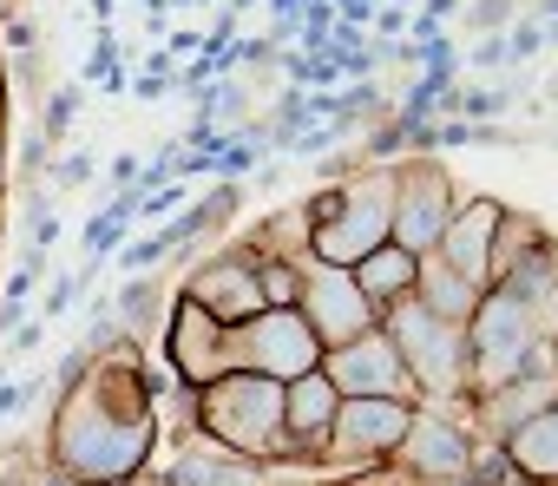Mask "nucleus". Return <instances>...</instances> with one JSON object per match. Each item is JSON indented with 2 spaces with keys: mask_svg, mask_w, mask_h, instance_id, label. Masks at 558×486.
Here are the masks:
<instances>
[{
  "mask_svg": "<svg viewBox=\"0 0 558 486\" xmlns=\"http://www.w3.org/2000/svg\"><path fill=\"white\" fill-rule=\"evenodd\" d=\"M158 460V414L125 421L112 414L86 381L53 401L47 421V466L66 473L73 486H132Z\"/></svg>",
  "mask_w": 558,
  "mask_h": 486,
  "instance_id": "1",
  "label": "nucleus"
},
{
  "mask_svg": "<svg viewBox=\"0 0 558 486\" xmlns=\"http://www.w3.org/2000/svg\"><path fill=\"white\" fill-rule=\"evenodd\" d=\"M303 204H310V264L355 270L395 230V165H362L342 184L310 191Z\"/></svg>",
  "mask_w": 558,
  "mask_h": 486,
  "instance_id": "2",
  "label": "nucleus"
},
{
  "mask_svg": "<svg viewBox=\"0 0 558 486\" xmlns=\"http://www.w3.org/2000/svg\"><path fill=\"white\" fill-rule=\"evenodd\" d=\"M197 434L250 466H290V440H283V381L263 375H217L210 388H197Z\"/></svg>",
  "mask_w": 558,
  "mask_h": 486,
  "instance_id": "3",
  "label": "nucleus"
},
{
  "mask_svg": "<svg viewBox=\"0 0 558 486\" xmlns=\"http://www.w3.org/2000/svg\"><path fill=\"white\" fill-rule=\"evenodd\" d=\"M460 349H466V394L480 401V394L506 388L512 375H525L545 355V336L512 290H486L460 329Z\"/></svg>",
  "mask_w": 558,
  "mask_h": 486,
  "instance_id": "4",
  "label": "nucleus"
},
{
  "mask_svg": "<svg viewBox=\"0 0 558 486\" xmlns=\"http://www.w3.org/2000/svg\"><path fill=\"white\" fill-rule=\"evenodd\" d=\"M381 336L395 342V355H401V368H408L421 408H453V401L466 394V349H460V329L434 323L414 296H401V303L381 309Z\"/></svg>",
  "mask_w": 558,
  "mask_h": 486,
  "instance_id": "5",
  "label": "nucleus"
},
{
  "mask_svg": "<svg viewBox=\"0 0 558 486\" xmlns=\"http://www.w3.org/2000/svg\"><path fill=\"white\" fill-rule=\"evenodd\" d=\"M453 204H460V184L440 158H401L395 165V230H388V243L408 257H434L447 223H453Z\"/></svg>",
  "mask_w": 558,
  "mask_h": 486,
  "instance_id": "6",
  "label": "nucleus"
},
{
  "mask_svg": "<svg viewBox=\"0 0 558 486\" xmlns=\"http://www.w3.org/2000/svg\"><path fill=\"white\" fill-rule=\"evenodd\" d=\"M230 368L243 375H263V381H296V375H316L323 368V342L310 336V323L296 309H256L250 323L230 329Z\"/></svg>",
  "mask_w": 558,
  "mask_h": 486,
  "instance_id": "7",
  "label": "nucleus"
},
{
  "mask_svg": "<svg viewBox=\"0 0 558 486\" xmlns=\"http://www.w3.org/2000/svg\"><path fill=\"white\" fill-rule=\"evenodd\" d=\"M414 421V401H342L336 427H329V447H323V479L329 473H362V466H388L401 434Z\"/></svg>",
  "mask_w": 558,
  "mask_h": 486,
  "instance_id": "8",
  "label": "nucleus"
},
{
  "mask_svg": "<svg viewBox=\"0 0 558 486\" xmlns=\"http://www.w3.org/2000/svg\"><path fill=\"white\" fill-rule=\"evenodd\" d=\"M473 447L480 440H473V427L453 408H414V421H408V434H401V447H395L388 466L408 486H460Z\"/></svg>",
  "mask_w": 558,
  "mask_h": 486,
  "instance_id": "9",
  "label": "nucleus"
},
{
  "mask_svg": "<svg viewBox=\"0 0 558 486\" xmlns=\"http://www.w3.org/2000/svg\"><path fill=\"white\" fill-rule=\"evenodd\" d=\"M230 329L217 323V316H204L191 296H171V309H165V329H158V362L197 394V388H210L217 375H230Z\"/></svg>",
  "mask_w": 558,
  "mask_h": 486,
  "instance_id": "10",
  "label": "nucleus"
},
{
  "mask_svg": "<svg viewBox=\"0 0 558 486\" xmlns=\"http://www.w3.org/2000/svg\"><path fill=\"white\" fill-rule=\"evenodd\" d=\"M296 316L310 323V336L323 342V355L342 349V342H355V336H368V329L381 323V309L355 290V277H349V270H329V264H303Z\"/></svg>",
  "mask_w": 558,
  "mask_h": 486,
  "instance_id": "11",
  "label": "nucleus"
},
{
  "mask_svg": "<svg viewBox=\"0 0 558 486\" xmlns=\"http://www.w3.org/2000/svg\"><path fill=\"white\" fill-rule=\"evenodd\" d=\"M323 375L336 381L342 401H375V394H381V401H414V408H421V394H414V381H408L395 342L381 336V323H375L368 336L329 349V355H323Z\"/></svg>",
  "mask_w": 558,
  "mask_h": 486,
  "instance_id": "12",
  "label": "nucleus"
},
{
  "mask_svg": "<svg viewBox=\"0 0 558 486\" xmlns=\"http://www.w3.org/2000/svg\"><path fill=\"white\" fill-rule=\"evenodd\" d=\"M178 296H191L204 316H217L223 329H236V323H250V316L263 309V290H256V257L243 251V243L204 251V257L191 264V277H184V290H178Z\"/></svg>",
  "mask_w": 558,
  "mask_h": 486,
  "instance_id": "13",
  "label": "nucleus"
},
{
  "mask_svg": "<svg viewBox=\"0 0 558 486\" xmlns=\"http://www.w3.org/2000/svg\"><path fill=\"white\" fill-rule=\"evenodd\" d=\"M551 401H558V375H551V362L538 355L525 375H512L506 388H493V394H480V401L466 408V414H473V440H493V447H499V440H512L525 421H538Z\"/></svg>",
  "mask_w": 558,
  "mask_h": 486,
  "instance_id": "14",
  "label": "nucleus"
},
{
  "mask_svg": "<svg viewBox=\"0 0 558 486\" xmlns=\"http://www.w3.org/2000/svg\"><path fill=\"white\" fill-rule=\"evenodd\" d=\"M342 414V394L336 381L316 368V375H296L283 388V440H290V466H316L323 473V447H329V427Z\"/></svg>",
  "mask_w": 558,
  "mask_h": 486,
  "instance_id": "15",
  "label": "nucleus"
},
{
  "mask_svg": "<svg viewBox=\"0 0 558 486\" xmlns=\"http://www.w3.org/2000/svg\"><path fill=\"white\" fill-rule=\"evenodd\" d=\"M499 217H506V197H493V191L460 197V204H453V223H447V236H440V251H434V257H440L453 277H466L473 290H493L486 264H493V230H499Z\"/></svg>",
  "mask_w": 558,
  "mask_h": 486,
  "instance_id": "16",
  "label": "nucleus"
},
{
  "mask_svg": "<svg viewBox=\"0 0 558 486\" xmlns=\"http://www.w3.org/2000/svg\"><path fill=\"white\" fill-rule=\"evenodd\" d=\"M165 479H171V486H256V479H263V466H250V460H236V453L210 447L204 434H191V440L178 447V460L165 466Z\"/></svg>",
  "mask_w": 558,
  "mask_h": 486,
  "instance_id": "17",
  "label": "nucleus"
},
{
  "mask_svg": "<svg viewBox=\"0 0 558 486\" xmlns=\"http://www.w3.org/2000/svg\"><path fill=\"white\" fill-rule=\"evenodd\" d=\"M486 290H473L466 277H453L440 257H421L414 264V303L434 316V323H447V329H466V316H473V303H480Z\"/></svg>",
  "mask_w": 558,
  "mask_h": 486,
  "instance_id": "18",
  "label": "nucleus"
},
{
  "mask_svg": "<svg viewBox=\"0 0 558 486\" xmlns=\"http://www.w3.org/2000/svg\"><path fill=\"white\" fill-rule=\"evenodd\" d=\"M165 309H171V296H165V277H158V270H151V277H125L119 296H112V316H119V329H125L132 349H158Z\"/></svg>",
  "mask_w": 558,
  "mask_h": 486,
  "instance_id": "19",
  "label": "nucleus"
},
{
  "mask_svg": "<svg viewBox=\"0 0 558 486\" xmlns=\"http://www.w3.org/2000/svg\"><path fill=\"white\" fill-rule=\"evenodd\" d=\"M243 251L250 257H283V264H310V204L290 197V204H276L250 236H243Z\"/></svg>",
  "mask_w": 558,
  "mask_h": 486,
  "instance_id": "20",
  "label": "nucleus"
},
{
  "mask_svg": "<svg viewBox=\"0 0 558 486\" xmlns=\"http://www.w3.org/2000/svg\"><path fill=\"white\" fill-rule=\"evenodd\" d=\"M499 447H506V460H512L519 479H532V486H558V401H551L538 421H525L512 440H499Z\"/></svg>",
  "mask_w": 558,
  "mask_h": 486,
  "instance_id": "21",
  "label": "nucleus"
},
{
  "mask_svg": "<svg viewBox=\"0 0 558 486\" xmlns=\"http://www.w3.org/2000/svg\"><path fill=\"white\" fill-rule=\"evenodd\" d=\"M538 251H551V230H545L532 210H512V204H506V217H499V230H493V264H486L493 290H499L525 257H538Z\"/></svg>",
  "mask_w": 558,
  "mask_h": 486,
  "instance_id": "22",
  "label": "nucleus"
},
{
  "mask_svg": "<svg viewBox=\"0 0 558 486\" xmlns=\"http://www.w3.org/2000/svg\"><path fill=\"white\" fill-rule=\"evenodd\" d=\"M414 264H421V257H408V251H395V243H381V251H368L349 277H355V290H362L375 309H388V303L414 296Z\"/></svg>",
  "mask_w": 558,
  "mask_h": 486,
  "instance_id": "23",
  "label": "nucleus"
},
{
  "mask_svg": "<svg viewBox=\"0 0 558 486\" xmlns=\"http://www.w3.org/2000/svg\"><path fill=\"white\" fill-rule=\"evenodd\" d=\"M256 290H263V309H296V296H303V264L256 257Z\"/></svg>",
  "mask_w": 558,
  "mask_h": 486,
  "instance_id": "24",
  "label": "nucleus"
},
{
  "mask_svg": "<svg viewBox=\"0 0 558 486\" xmlns=\"http://www.w3.org/2000/svg\"><path fill=\"white\" fill-rule=\"evenodd\" d=\"M512 106H519V86H460L453 93V119H466V125H493Z\"/></svg>",
  "mask_w": 558,
  "mask_h": 486,
  "instance_id": "25",
  "label": "nucleus"
},
{
  "mask_svg": "<svg viewBox=\"0 0 558 486\" xmlns=\"http://www.w3.org/2000/svg\"><path fill=\"white\" fill-rule=\"evenodd\" d=\"M80 106H86V86H60V93H47V106H40V138L60 151L66 145V132H73V119H80Z\"/></svg>",
  "mask_w": 558,
  "mask_h": 486,
  "instance_id": "26",
  "label": "nucleus"
},
{
  "mask_svg": "<svg viewBox=\"0 0 558 486\" xmlns=\"http://www.w3.org/2000/svg\"><path fill=\"white\" fill-rule=\"evenodd\" d=\"M8 86L21 106H47V47L34 53H8Z\"/></svg>",
  "mask_w": 558,
  "mask_h": 486,
  "instance_id": "27",
  "label": "nucleus"
},
{
  "mask_svg": "<svg viewBox=\"0 0 558 486\" xmlns=\"http://www.w3.org/2000/svg\"><path fill=\"white\" fill-rule=\"evenodd\" d=\"M512 479H519V473H512L506 447H493V440H480L473 460H466V473H460V486H512Z\"/></svg>",
  "mask_w": 558,
  "mask_h": 486,
  "instance_id": "28",
  "label": "nucleus"
},
{
  "mask_svg": "<svg viewBox=\"0 0 558 486\" xmlns=\"http://www.w3.org/2000/svg\"><path fill=\"white\" fill-rule=\"evenodd\" d=\"M80 296H86V290H80V277H73V270H60V277H53V283L40 290V309H34V316H40V323L53 329L60 316H73V309H80Z\"/></svg>",
  "mask_w": 558,
  "mask_h": 486,
  "instance_id": "29",
  "label": "nucleus"
},
{
  "mask_svg": "<svg viewBox=\"0 0 558 486\" xmlns=\"http://www.w3.org/2000/svg\"><path fill=\"white\" fill-rule=\"evenodd\" d=\"M47 178H53V191H60V197H66V191H86V184L99 178V158H93V151H66V158H53V171H47Z\"/></svg>",
  "mask_w": 558,
  "mask_h": 486,
  "instance_id": "30",
  "label": "nucleus"
},
{
  "mask_svg": "<svg viewBox=\"0 0 558 486\" xmlns=\"http://www.w3.org/2000/svg\"><path fill=\"white\" fill-rule=\"evenodd\" d=\"M525 309H532V323H538V336L551 342V336H558V264H551V277H545V283H538V290L525 296Z\"/></svg>",
  "mask_w": 558,
  "mask_h": 486,
  "instance_id": "31",
  "label": "nucleus"
},
{
  "mask_svg": "<svg viewBox=\"0 0 558 486\" xmlns=\"http://www.w3.org/2000/svg\"><path fill=\"white\" fill-rule=\"evenodd\" d=\"M47 171H53V145L27 125V132H21V184H40Z\"/></svg>",
  "mask_w": 558,
  "mask_h": 486,
  "instance_id": "32",
  "label": "nucleus"
},
{
  "mask_svg": "<svg viewBox=\"0 0 558 486\" xmlns=\"http://www.w3.org/2000/svg\"><path fill=\"white\" fill-rule=\"evenodd\" d=\"M473 34H506L512 21H519V0H473Z\"/></svg>",
  "mask_w": 558,
  "mask_h": 486,
  "instance_id": "33",
  "label": "nucleus"
},
{
  "mask_svg": "<svg viewBox=\"0 0 558 486\" xmlns=\"http://www.w3.org/2000/svg\"><path fill=\"white\" fill-rule=\"evenodd\" d=\"M40 342H47V323H40V316H27L21 329H8V349H0V362L14 368V362H27V355H34Z\"/></svg>",
  "mask_w": 558,
  "mask_h": 486,
  "instance_id": "34",
  "label": "nucleus"
},
{
  "mask_svg": "<svg viewBox=\"0 0 558 486\" xmlns=\"http://www.w3.org/2000/svg\"><path fill=\"white\" fill-rule=\"evenodd\" d=\"M408 21H414V14H408V8H395V0H381V8L368 14V27L381 34V47H395V40L408 34Z\"/></svg>",
  "mask_w": 558,
  "mask_h": 486,
  "instance_id": "35",
  "label": "nucleus"
},
{
  "mask_svg": "<svg viewBox=\"0 0 558 486\" xmlns=\"http://www.w3.org/2000/svg\"><path fill=\"white\" fill-rule=\"evenodd\" d=\"M323 486H408L395 466H362V473H329Z\"/></svg>",
  "mask_w": 558,
  "mask_h": 486,
  "instance_id": "36",
  "label": "nucleus"
},
{
  "mask_svg": "<svg viewBox=\"0 0 558 486\" xmlns=\"http://www.w3.org/2000/svg\"><path fill=\"white\" fill-rule=\"evenodd\" d=\"M466 66H512V60H506V34H480V40L466 47Z\"/></svg>",
  "mask_w": 558,
  "mask_h": 486,
  "instance_id": "37",
  "label": "nucleus"
},
{
  "mask_svg": "<svg viewBox=\"0 0 558 486\" xmlns=\"http://www.w3.org/2000/svg\"><path fill=\"white\" fill-rule=\"evenodd\" d=\"M171 93H178V80H158V73H132V99L158 106V99H171Z\"/></svg>",
  "mask_w": 558,
  "mask_h": 486,
  "instance_id": "38",
  "label": "nucleus"
},
{
  "mask_svg": "<svg viewBox=\"0 0 558 486\" xmlns=\"http://www.w3.org/2000/svg\"><path fill=\"white\" fill-rule=\"evenodd\" d=\"M138 171H145V165H138L132 151H119V158H112V184H119V191H132V184H138Z\"/></svg>",
  "mask_w": 558,
  "mask_h": 486,
  "instance_id": "39",
  "label": "nucleus"
},
{
  "mask_svg": "<svg viewBox=\"0 0 558 486\" xmlns=\"http://www.w3.org/2000/svg\"><path fill=\"white\" fill-rule=\"evenodd\" d=\"M0 210H8V99H0Z\"/></svg>",
  "mask_w": 558,
  "mask_h": 486,
  "instance_id": "40",
  "label": "nucleus"
},
{
  "mask_svg": "<svg viewBox=\"0 0 558 486\" xmlns=\"http://www.w3.org/2000/svg\"><path fill=\"white\" fill-rule=\"evenodd\" d=\"M197 47H204V34H171V47H165V53L178 60V53H197Z\"/></svg>",
  "mask_w": 558,
  "mask_h": 486,
  "instance_id": "41",
  "label": "nucleus"
},
{
  "mask_svg": "<svg viewBox=\"0 0 558 486\" xmlns=\"http://www.w3.org/2000/svg\"><path fill=\"white\" fill-rule=\"evenodd\" d=\"M0 264H8V210H0Z\"/></svg>",
  "mask_w": 558,
  "mask_h": 486,
  "instance_id": "42",
  "label": "nucleus"
},
{
  "mask_svg": "<svg viewBox=\"0 0 558 486\" xmlns=\"http://www.w3.org/2000/svg\"><path fill=\"white\" fill-rule=\"evenodd\" d=\"M545 362H551V375H558V336H551V342H545Z\"/></svg>",
  "mask_w": 558,
  "mask_h": 486,
  "instance_id": "43",
  "label": "nucleus"
},
{
  "mask_svg": "<svg viewBox=\"0 0 558 486\" xmlns=\"http://www.w3.org/2000/svg\"><path fill=\"white\" fill-rule=\"evenodd\" d=\"M0 99H8V53H0Z\"/></svg>",
  "mask_w": 558,
  "mask_h": 486,
  "instance_id": "44",
  "label": "nucleus"
},
{
  "mask_svg": "<svg viewBox=\"0 0 558 486\" xmlns=\"http://www.w3.org/2000/svg\"><path fill=\"white\" fill-rule=\"evenodd\" d=\"M0 14H8V21H14V0H0Z\"/></svg>",
  "mask_w": 558,
  "mask_h": 486,
  "instance_id": "45",
  "label": "nucleus"
},
{
  "mask_svg": "<svg viewBox=\"0 0 558 486\" xmlns=\"http://www.w3.org/2000/svg\"><path fill=\"white\" fill-rule=\"evenodd\" d=\"M0 388H8V362H0Z\"/></svg>",
  "mask_w": 558,
  "mask_h": 486,
  "instance_id": "46",
  "label": "nucleus"
},
{
  "mask_svg": "<svg viewBox=\"0 0 558 486\" xmlns=\"http://www.w3.org/2000/svg\"><path fill=\"white\" fill-rule=\"evenodd\" d=\"M145 8H151V14H158V8H165V0H145Z\"/></svg>",
  "mask_w": 558,
  "mask_h": 486,
  "instance_id": "47",
  "label": "nucleus"
},
{
  "mask_svg": "<svg viewBox=\"0 0 558 486\" xmlns=\"http://www.w3.org/2000/svg\"><path fill=\"white\" fill-rule=\"evenodd\" d=\"M512 486H532V479H512Z\"/></svg>",
  "mask_w": 558,
  "mask_h": 486,
  "instance_id": "48",
  "label": "nucleus"
}]
</instances>
